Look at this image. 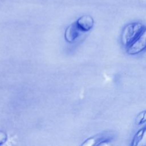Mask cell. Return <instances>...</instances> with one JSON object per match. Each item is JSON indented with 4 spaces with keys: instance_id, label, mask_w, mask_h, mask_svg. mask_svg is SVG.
Masks as SVG:
<instances>
[{
    "instance_id": "obj_1",
    "label": "cell",
    "mask_w": 146,
    "mask_h": 146,
    "mask_svg": "<svg viewBox=\"0 0 146 146\" xmlns=\"http://www.w3.org/2000/svg\"><path fill=\"white\" fill-rule=\"evenodd\" d=\"M144 29V26L139 22H133L126 25L123 29L121 35V40L123 45L127 48L129 46L137 39Z\"/></svg>"
},
{
    "instance_id": "obj_2",
    "label": "cell",
    "mask_w": 146,
    "mask_h": 146,
    "mask_svg": "<svg viewBox=\"0 0 146 146\" xmlns=\"http://www.w3.org/2000/svg\"><path fill=\"white\" fill-rule=\"evenodd\" d=\"M146 49V27L143 30L137 39L127 48L129 55L138 54Z\"/></svg>"
},
{
    "instance_id": "obj_3",
    "label": "cell",
    "mask_w": 146,
    "mask_h": 146,
    "mask_svg": "<svg viewBox=\"0 0 146 146\" xmlns=\"http://www.w3.org/2000/svg\"><path fill=\"white\" fill-rule=\"evenodd\" d=\"M113 135H112L111 133L106 132L104 133L97 135L95 137H93L88 139L82 145H108V143L113 139Z\"/></svg>"
},
{
    "instance_id": "obj_4",
    "label": "cell",
    "mask_w": 146,
    "mask_h": 146,
    "mask_svg": "<svg viewBox=\"0 0 146 146\" xmlns=\"http://www.w3.org/2000/svg\"><path fill=\"white\" fill-rule=\"evenodd\" d=\"M82 32L83 31L79 28L76 22H75L70 25L66 29L65 32V38L68 42L72 43L76 40Z\"/></svg>"
},
{
    "instance_id": "obj_5",
    "label": "cell",
    "mask_w": 146,
    "mask_h": 146,
    "mask_svg": "<svg viewBox=\"0 0 146 146\" xmlns=\"http://www.w3.org/2000/svg\"><path fill=\"white\" fill-rule=\"evenodd\" d=\"M76 23L79 28L83 31L86 32L90 30L94 26V19L90 15H83L79 18Z\"/></svg>"
},
{
    "instance_id": "obj_6",
    "label": "cell",
    "mask_w": 146,
    "mask_h": 146,
    "mask_svg": "<svg viewBox=\"0 0 146 146\" xmlns=\"http://www.w3.org/2000/svg\"><path fill=\"white\" fill-rule=\"evenodd\" d=\"M132 145H146V127L139 129L135 135Z\"/></svg>"
},
{
    "instance_id": "obj_7",
    "label": "cell",
    "mask_w": 146,
    "mask_h": 146,
    "mask_svg": "<svg viewBox=\"0 0 146 146\" xmlns=\"http://www.w3.org/2000/svg\"><path fill=\"white\" fill-rule=\"evenodd\" d=\"M6 135L3 132H0V145L6 140Z\"/></svg>"
},
{
    "instance_id": "obj_8",
    "label": "cell",
    "mask_w": 146,
    "mask_h": 146,
    "mask_svg": "<svg viewBox=\"0 0 146 146\" xmlns=\"http://www.w3.org/2000/svg\"><path fill=\"white\" fill-rule=\"evenodd\" d=\"M145 122H146V111H143V116L141 124L145 123Z\"/></svg>"
}]
</instances>
